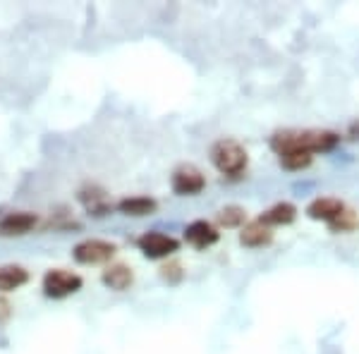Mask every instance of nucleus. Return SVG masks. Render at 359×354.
I'll return each mask as SVG.
<instances>
[{
	"mask_svg": "<svg viewBox=\"0 0 359 354\" xmlns=\"http://www.w3.org/2000/svg\"><path fill=\"white\" fill-rule=\"evenodd\" d=\"M340 137L328 130H304V132H278L271 139V147L276 154H285V151L299 149L309 151V154H318V151H331L338 147Z\"/></svg>",
	"mask_w": 359,
	"mask_h": 354,
	"instance_id": "obj_1",
	"label": "nucleus"
},
{
	"mask_svg": "<svg viewBox=\"0 0 359 354\" xmlns=\"http://www.w3.org/2000/svg\"><path fill=\"white\" fill-rule=\"evenodd\" d=\"M211 163L223 175L237 177L247 168V151L235 139H218L211 147Z\"/></svg>",
	"mask_w": 359,
	"mask_h": 354,
	"instance_id": "obj_2",
	"label": "nucleus"
},
{
	"mask_svg": "<svg viewBox=\"0 0 359 354\" xmlns=\"http://www.w3.org/2000/svg\"><path fill=\"white\" fill-rule=\"evenodd\" d=\"M82 290V278L72 271L53 268L43 275V294L50 299H65Z\"/></svg>",
	"mask_w": 359,
	"mask_h": 354,
	"instance_id": "obj_3",
	"label": "nucleus"
},
{
	"mask_svg": "<svg viewBox=\"0 0 359 354\" xmlns=\"http://www.w3.org/2000/svg\"><path fill=\"white\" fill-rule=\"evenodd\" d=\"M118 252V247L113 242H106V240H84L79 242L77 247L72 249V257L77 264H84V266H96V264H106L111 261Z\"/></svg>",
	"mask_w": 359,
	"mask_h": 354,
	"instance_id": "obj_4",
	"label": "nucleus"
},
{
	"mask_svg": "<svg viewBox=\"0 0 359 354\" xmlns=\"http://www.w3.org/2000/svg\"><path fill=\"white\" fill-rule=\"evenodd\" d=\"M137 247L147 259H168L180 249V242L163 232H147L137 240Z\"/></svg>",
	"mask_w": 359,
	"mask_h": 354,
	"instance_id": "obj_5",
	"label": "nucleus"
},
{
	"mask_svg": "<svg viewBox=\"0 0 359 354\" xmlns=\"http://www.w3.org/2000/svg\"><path fill=\"white\" fill-rule=\"evenodd\" d=\"M170 187L177 196H194L206 187V179L199 168L194 165H180L170 177Z\"/></svg>",
	"mask_w": 359,
	"mask_h": 354,
	"instance_id": "obj_6",
	"label": "nucleus"
},
{
	"mask_svg": "<svg viewBox=\"0 0 359 354\" xmlns=\"http://www.w3.org/2000/svg\"><path fill=\"white\" fill-rule=\"evenodd\" d=\"M39 218L36 213H29V211H15L8 213V216L0 218V235L3 237H22L27 232H32L36 228Z\"/></svg>",
	"mask_w": 359,
	"mask_h": 354,
	"instance_id": "obj_7",
	"label": "nucleus"
},
{
	"mask_svg": "<svg viewBox=\"0 0 359 354\" xmlns=\"http://www.w3.org/2000/svg\"><path fill=\"white\" fill-rule=\"evenodd\" d=\"M184 240L194 249H208L218 242V230L206 220H194L184 228Z\"/></svg>",
	"mask_w": 359,
	"mask_h": 354,
	"instance_id": "obj_8",
	"label": "nucleus"
},
{
	"mask_svg": "<svg viewBox=\"0 0 359 354\" xmlns=\"http://www.w3.org/2000/svg\"><path fill=\"white\" fill-rule=\"evenodd\" d=\"M345 211V204L340 199H331V196H323V199H314L306 206V216L311 220H323V223L331 225L340 213Z\"/></svg>",
	"mask_w": 359,
	"mask_h": 354,
	"instance_id": "obj_9",
	"label": "nucleus"
},
{
	"mask_svg": "<svg viewBox=\"0 0 359 354\" xmlns=\"http://www.w3.org/2000/svg\"><path fill=\"white\" fill-rule=\"evenodd\" d=\"M101 280H103V285H106L108 290L125 292V290L135 282V273H132L130 266H125V264H113V266H108V268L103 271Z\"/></svg>",
	"mask_w": 359,
	"mask_h": 354,
	"instance_id": "obj_10",
	"label": "nucleus"
},
{
	"mask_svg": "<svg viewBox=\"0 0 359 354\" xmlns=\"http://www.w3.org/2000/svg\"><path fill=\"white\" fill-rule=\"evenodd\" d=\"M156 199L151 196H127L118 204V211L123 213V216H132V218H144V216H151L156 213Z\"/></svg>",
	"mask_w": 359,
	"mask_h": 354,
	"instance_id": "obj_11",
	"label": "nucleus"
},
{
	"mask_svg": "<svg viewBox=\"0 0 359 354\" xmlns=\"http://www.w3.org/2000/svg\"><path fill=\"white\" fill-rule=\"evenodd\" d=\"M271 240H273V232L262 220H254V223L245 225L240 232V242L245 247H266L271 245Z\"/></svg>",
	"mask_w": 359,
	"mask_h": 354,
	"instance_id": "obj_12",
	"label": "nucleus"
},
{
	"mask_svg": "<svg viewBox=\"0 0 359 354\" xmlns=\"http://www.w3.org/2000/svg\"><path fill=\"white\" fill-rule=\"evenodd\" d=\"M79 201L84 204V208L94 216H106L111 211V204H108V196L103 189L98 187H86L79 191Z\"/></svg>",
	"mask_w": 359,
	"mask_h": 354,
	"instance_id": "obj_13",
	"label": "nucleus"
},
{
	"mask_svg": "<svg viewBox=\"0 0 359 354\" xmlns=\"http://www.w3.org/2000/svg\"><path fill=\"white\" fill-rule=\"evenodd\" d=\"M297 218V208H294L292 204H287V201H280V204L271 206L269 211L262 213V223L264 225H290L292 220Z\"/></svg>",
	"mask_w": 359,
	"mask_h": 354,
	"instance_id": "obj_14",
	"label": "nucleus"
},
{
	"mask_svg": "<svg viewBox=\"0 0 359 354\" xmlns=\"http://www.w3.org/2000/svg\"><path fill=\"white\" fill-rule=\"evenodd\" d=\"M29 280V273L22 266H3L0 268V292H13Z\"/></svg>",
	"mask_w": 359,
	"mask_h": 354,
	"instance_id": "obj_15",
	"label": "nucleus"
},
{
	"mask_svg": "<svg viewBox=\"0 0 359 354\" xmlns=\"http://www.w3.org/2000/svg\"><path fill=\"white\" fill-rule=\"evenodd\" d=\"M278 156H280V165L285 168V170H304V168H309L311 161H314V154L299 151V149L285 151V154H278Z\"/></svg>",
	"mask_w": 359,
	"mask_h": 354,
	"instance_id": "obj_16",
	"label": "nucleus"
},
{
	"mask_svg": "<svg viewBox=\"0 0 359 354\" xmlns=\"http://www.w3.org/2000/svg\"><path fill=\"white\" fill-rule=\"evenodd\" d=\"M218 223L223 228H237V225L245 223V208L240 206H225L221 213H218Z\"/></svg>",
	"mask_w": 359,
	"mask_h": 354,
	"instance_id": "obj_17",
	"label": "nucleus"
},
{
	"mask_svg": "<svg viewBox=\"0 0 359 354\" xmlns=\"http://www.w3.org/2000/svg\"><path fill=\"white\" fill-rule=\"evenodd\" d=\"M357 228H359V216H357L355 211H350V208H345V211L331 223L333 232H352V230H357Z\"/></svg>",
	"mask_w": 359,
	"mask_h": 354,
	"instance_id": "obj_18",
	"label": "nucleus"
},
{
	"mask_svg": "<svg viewBox=\"0 0 359 354\" xmlns=\"http://www.w3.org/2000/svg\"><path fill=\"white\" fill-rule=\"evenodd\" d=\"M163 278L168 282H177L182 278V271H180V264H170V266H163Z\"/></svg>",
	"mask_w": 359,
	"mask_h": 354,
	"instance_id": "obj_19",
	"label": "nucleus"
},
{
	"mask_svg": "<svg viewBox=\"0 0 359 354\" xmlns=\"http://www.w3.org/2000/svg\"><path fill=\"white\" fill-rule=\"evenodd\" d=\"M10 316H13V304L5 297H0V323H5Z\"/></svg>",
	"mask_w": 359,
	"mask_h": 354,
	"instance_id": "obj_20",
	"label": "nucleus"
}]
</instances>
